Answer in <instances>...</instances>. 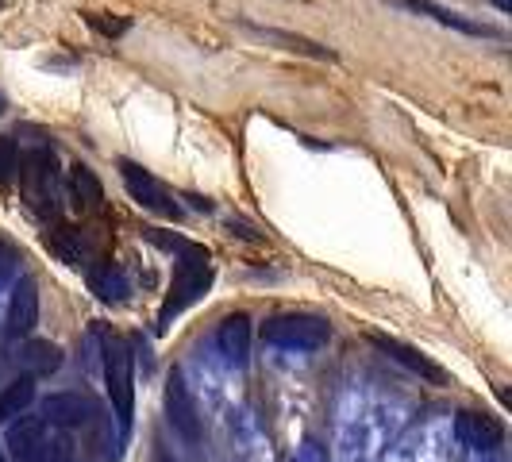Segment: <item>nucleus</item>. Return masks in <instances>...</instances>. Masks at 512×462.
<instances>
[{"label": "nucleus", "instance_id": "2", "mask_svg": "<svg viewBox=\"0 0 512 462\" xmlns=\"http://www.w3.org/2000/svg\"><path fill=\"white\" fill-rule=\"evenodd\" d=\"M328 339H332V324L316 312H278L262 324V343L293 355H312L328 347Z\"/></svg>", "mask_w": 512, "mask_h": 462}, {"label": "nucleus", "instance_id": "21", "mask_svg": "<svg viewBox=\"0 0 512 462\" xmlns=\"http://www.w3.org/2000/svg\"><path fill=\"white\" fill-rule=\"evenodd\" d=\"M16 174H20V147L12 135H0V189L12 185Z\"/></svg>", "mask_w": 512, "mask_h": 462}, {"label": "nucleus", "instance_id": "24", "mask_svg": "<svg viewBox=\"0 0 512 462\" xmlns=\"http://www.w3.org/2000/svg\"><path fill=\"white\" fill-rule=\"evenodd\" d=\"M85 20H89V27H93V31H101V35H112V39L128 31V20H101V16H93V12H89Z\"/></svg>", "mask_w": 512, "mask_h": 462}, {"label": "nucleus", "instance_id": "11", "mask_svg": "<svg viewBox=\"0 0 512 462\" xmlns=\"http://www.w3.org/2000/svg\"><path fill=\"white\" fill-rule=\"evenodd\" d=\"M455 436L470 451H497L505 443V428L486 412H459L455 416Z\"/></svg>", "mask_w": 512, "mask_h": 462}, {"label": "nucleus", "instance_id": "14", "mask_svg": "<svg viewBox=\"0 0 512 462\" xmlns=\"http://www.w3.org/2000/svg\"><path fill=\"white\" fill-rule=\"evenodd\" d=\"M66 189H70V205L85 216V212H97L104 201V189H101V178L85 166V162H77L74 170H70V181H66Z\"/></svg>", "mask_w": 512, "mask_h": 462}, {"label": "nucleus", "instance_id": "26", "mask_svg": "<svg viewBox=\"0 0 512 462\" xmlns=\"http://www.w3.org/2000/svg\"><path fill=\"white\" fill-rule=\"evenodd\" d=\"M4 108H8V101H4V93H0V116H4Z\"/></svg>", "mask_w": 512, "mask_h": 462}, {"label": "nucleus", "instance_id": "4", "mask_svg": "<svg viewBox=\"0 0 512 462\" xmlns=\"http://www.w3.org/2000/svg\"><path fill=\"white\" fill-rule=\"evenodd\" d=\"M120 178H124V189H128V197L135 201L139 208H147L154 216H162V220H181V201L162 185V181L147 174L143 166H135V162H120Z\"/></svg>", "mask_w": 512, "mask_h": 462}, {"label": "nucleus", "instance_id": "19", "mask_svg": "<svg viewBox=\"0 0 512 462\" xmlns=\"http://www.w3.org/2000/svg\"><path fill=\"white\" fill-rule=\"evenodd\" d=\"M35 401V378H16L12 385L0 389V424H12L16 416H24L27 405Z\"/></svg>", "mask_w": 512, "mask_h": 462}, {"label": "nucleus", "instance_id": "23", "mask_svg": "<svg viewBox=\"0 0 512 462\" xmlns=\"http://www.w3.org/2000/svg\"><path fill=\"white\" fill-rule=\"evenodd\" d=\"M293 462H328V447L320 443V439L308 436L301 447H297V455H293Z\"/></svg>", "mask_w": 512, "mask_h": 462}, {"label": "nucleus", "instance_id": "29", "mask_svg": "<svg viewBox=\"0 0 512 462\" xmlns=\"http://www.w3.org/2000/svg\"><path fill=\"white\" fill-rule=\"evenodd\" d=\"M0 8H4V0H0Z\"/></svg>", "mask_w": 512, "mask_h": 462}, {"label": "nucleus", "instance_id": "28", "mask_svg": "<svg viewBox=\"0 0 512 462\" xmlns=\"http://www.w3.org/2000/svg\"><path fill=\"white\" fill-rule=\"evenodd\" d=\"M0 462H4V451H0Z\"/></svg>", "mask_w": 512, "mask_h": 462}, {"label": "nucleus", "instance_id": "5", "mask_svg": "<svg viewBox=\"0 0 512 462\" xmlns=\"http://www.w3.org/2000/svg\"><path fill=\"white\" fill-rule=\"evenodd\" d=\"M35 328H39V285L35 278H16L4 312V332L8 339H27Z\"/></svg>", "mask_w": 512, "mask_h": 462}, {"label": "nucleus", "instance_id": "25", "mask_svg": "<svg viewBox=\"0 0 512 462\" xmlns=\"http://www.w3.org/2000/svg\"><path fill=\"white\" fill-rule=\"evenodd\" d=\"M489 4H497V8H501V12H509V8H512L509 0H489Z\"/></svg>", "mask_w": 512, "mask_h": 462}, {"label": "nucleus", "instance_id": "6", "mask_svg": "<svg viewBox=\"0 0 512 462\" xmlns=\"http://www.w3.org/2000/svg\"><path fill=\"white\" fill-rule=\"evenodd\" d=\"M97 416H101L97 401H93L89 393H77V389L54 393V397L43 401V420H47L51 428H66V432H70V428H89Z\"/></svg>", "mask_w": 512, "mask_h": 462}, {"label": "nucleus", "instance_id": "27", "mask_svg": "<svg viewBox=\"0 0 512 462\" xmlns=\"http://www.w3.org/2000/svg\"><path fill=\"white\" fill-rule=\"evenodd\" d=\"M158 462H174V459H170V455H158Z\"/></svg>", "mask_w": 512, "mask_h": 462}, {"label": "nucleus", "instance_id": "12", "mask_svg": "<svg viewBox=\"0 0 512 462\" xmlns=\"http://www.w3.org/2000/svg\"><path fill=\"white\" fill-rule=\"evenodd\" d=\"M51 436H54L51 424H47L43 416H16V424L8 428V447H12L16 462H27L47 447V439Z\"/></svg>", "mask_w": 512, "mask_h": 462}, {"label": "nucleus", "instance_id": "22", "mask_svg": "<svg viewBox=\"0 0 512 462\" xmlns=\"http://www.w3.org/2000/svg\"><path fill=\"white\" fill-rule=\"evenodd\" d=\"M74 459V451H70V439L66 436H51L47 439V447L35 455V459H27V462H70Z\"/></svg>", "mask_w": 512, "mask_h": 462}, {"label": "nucleus", "instance_id": "13", "mask_svg": "<svg viewBox=\"0 0 512 462\" xmlns=\"http://www.w3.org/2000/svg\"><path fill=\"white\" fill-rule=\"evenodd\" d=\"M389 4H397V8H405L412 16H428V20H436L443 27H455V31H466V35H482V39H497V31L486 24H474V20H466L459 12H451V8H443L436 0H389Z\"/></svg>", "mask_w": 512, "mask_h": 462}, {"label": "nucleus", "instance_id": "7", "mask_svg": "<svg viewBox=\"0 0 512 462\" xmlns=\"http://www.w3.org/2000/svg\"><path fill=\"white\" fill-rule=\"evenodd\" d=\"M166 416L181 439H189V443L201 439V412H197V401H193V393L178 370L166 378Z\"/></svg>", "mask_w": 512, "mask_h": 462}, {"label": "nucleus", "instance_id": "18", "mask_svg": "<svg viewBox=\"0 0 512 462\" xmlns=\"http://www.w3.org/2000/svg\"><path fill=\"white\" fill-rule=\"evenodd\" d=\"M251 31L262 35V39H270V43H282L285 51L308 54V58H320V62H335V51L320 47V43H312V39H305V35H293V31H282V27H251Z\"/></svg>", "mask_w": 512, "mask_h": 462}, {"label": "nucleus", "instance_id": "3", "mask_svg": "<svg viewBox=\"0 0 512 462\" xmlns=\"http://www.w3.org/2000/svg\"><path fill=\"white\" fill-rule=\"evenodd\" d=\"M104 385H108V401L116 412L120 432L131 428L135 416V359H131V343L124 335H104Z\"/></svg>", "mask_w": 512, "mask_h": 462}, {"label": "nucleus", "instance_id": "16", "mask_svg": "<svg viewBox=\"0 0 512 462\" xmlns=\"http://www.w3.org/2000/svg\"><path fill=\"white\" fill-rule=\"evenodd\" d=\"M89 289L101 297L104 305H120V301L131 293L124 270H120V266H112V262H104V266H93V270H89Z\"/></svg>", "mask_w": 512, "mask_h": 462}, {"label": "nucleus", "instance_id": "8", "mask_svg": "<svg viewBox=\"0 0 512 462\" xmlns=\"http://www.w3.org/2000/svg\"><path fill=\"white\" fill-rule=\"evenodd\" d=\"M20 178L31 197V205H51L54 193H58V174H54V151L39 147L27 158H20Z\"/></svg>", "mask_w": 512, "mask_h": 462}, {"label": "nucleus", "instance_id": "17", "mask_svg": "<svg viewBox=\"0 0 512 462\" xmlns=\"http://www.w3.org/2000/svg\"><path fill=\"white\" fill-rule=\"evenodd\" d=\"M43 243H47V251L62 258L66 266H85V239H81V231L58 224V228H51L43 235Z\"/></svg>", "mask_w": 512, "mask_h": 462}, {"label": "nucleus", "instance_id": "15", "mask_svg": "<svg viewBox=\"0 0 512 462\" xmlns=\"http://www.w3.org/2000/svg\"><path fill=\"white\" fill-rule=\"evenodd\" d=\"M20 366L27 370V378H47L62 366V347L47 343V339H31L20 351Z\"/></svg>", "mask_w": 512, "mask_h": 462}, {"label": "nucleus", "instance_id": "20", "mask_svg": "<svg viewBox=\"0 0 512 462\" xmlns=\"http://www.w3.org/2000/svg\"><path fill=\"white\" fill-rule=\"evenodd\" d=\"M20 247L8 239V235H0V289H8V285L20 278Z\"/></svg>", "mask_w": 512, "mask_h": 462}, {"label": "nucleus", "instance_id": "10", "mask_svg": "<svg viewBox=\"0 0 512 462\" xmlns=\"http://www.w3.org/2000/svg\"><path fill=\"white\" fill-rule=\"evenodd\" d=\"M216 347H220V355L228 359V366L243 370V366L251 362V316H247V312L224 316L220 328H216Z\"/></svg>", "mask_w": 512, "mask_h": 462}, {"label": "nucleus", "instance_id": "1", "mask_svg": "<svg viewBox=\"0 0 512 462\" xmlns=\"http://www.w3.org/2000/svg\"><path fill=\"white\" fill-rule=\"evenodd\" d=\"M212 285V258H208L205 247H193V243H181V258L174 266V282H170V293L166 301L158 305V332H170V324L178 320L189 305H197Z\"/></svg>", "mask_w": 512, "mask_h": 462}, {"label": "nucleus", "instance_id": "9", "mask_svg": "<svg viewBox=\"0 0 512 462\" xmlns=\"http://www.w3.org/2000/svg\"><path fill=\"white\" fill-rule=\"evenodd\" d=\"M370 339H374V347H378L382 355H389L393 362H401V366H405L409 374H416V378H424V382H432V385L451 382L443 366H436L428 355H420V351L409 347V343H401V339H393V335H370Z\"/></svg>", "mask_w": 512, "mask_h": 462}]
</instances>
